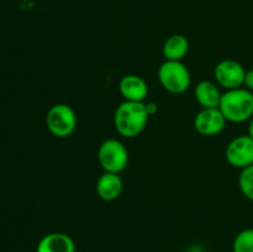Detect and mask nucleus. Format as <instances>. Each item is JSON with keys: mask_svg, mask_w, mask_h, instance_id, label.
<instances>
[{"mask_svg": "<svg viewBox=\"0 0 253 252\" xmlns=\"http://www.w3.org/2000/svg\"><path fill=\"white\" fill-rule=\"evenodd\" d=\"M239 187L242 195L253 202V165L241 169L239 177Z\"/></svg>", "mask_w": 253, "mask_h": 252, "instance_id": "15", "label": "nucleus"}, {"mask_svg": "<svg viewBox=\"0 0 253 252\" xmlns=\"http://www.w3.org/2000/svg\"><path fill=\"white\" fill-rule=\"evenodd\" d=\"M195 99L202 108H219L221 93L214 82L202 81L195 86Z\"/></svg>", "mask_w": 253, "mask_h": 252, "instance_id": "12", "label": "nucleus"}, {"mask_svg": "<svg viewBox=\"0 0 253 252\" xmlns=\"http://www.w3.org/2000/svg\"><path fill=\"white\" fill-rule=\"evenodd\" d=\"M146 103L124 100L114 114V126L121 136L126 138L137 137L148 123Z\"/></svg>", "mask_w": 253, "mask_h": 252, "instance_id": "1", "label": "nucleus"}, {"mask_svg": "<svg viewBox=\"0 0 253 252\" xmlns=\"http://www.w3.org/2000/svg\"><path fill=\"white\" fill-rule=\"evenodd\" d=\"M119 91L124 100L143 103L148 94V85L142 77L137 74H126L119 83Z\"/></svg>", "mask_w": 253, "mask_h": 252, "instance_id": "9", "label": "nucleus"}, {"mask_svg": "<svg viewBox=\"0 0 253 252\" xmlns=\"http://www.w3.org/2000/svg\"><path fill=\"white\" fill-rule=\"evenodd\" d=\"M158 81L172 94H183L189 89L192 77L182 61H165L158 68Z\"/></svg>", "mask_w": 253, "mask_h": 252, "instance_id": "3", "label": "nucleus"}, {"mask_svg": "<svg viewBox=\"0 0 253 252\" xmlns=\"http://www.w3.org/2000/svg\"><path fill=\"white\" fill-rule=\"evenodd\" d=\"M247 135L250 136V137H252L253 138V118L251 119V120H250V123H249V127H247Z\"/></svg>", "mask_w": 253, "mask_h": 252, "instance_id": "18", "label": "nucleus"}, {"mask_svg": "<svg viewBox=\"0 0 253 252\" xmlns=\"http://www.w3.org/2000/svg\"><path fill=\"white\" fill-rule=\"evenodd\" d=\"M98 161L104 172L120 174L128 165L127 148L121 141L108 138L99 146Z\"/></svg>", "mask_w": 253, "mask_h": 252, "instance_id": "4", "label": "nucleus"}, {"mask_svg": "<svg viewBox=\"0 0 253 252\" xmlns=\"http://www.w3.org/2000/svg\"><path fill=\"white\" fill-rule=\"evenodd\" d=\"M36 252H76V244L64 232H51L40 240Z\"/></svg>", "mask_w": 253, "mask_h": 252, "instance_id": "10", "label": "nucleus"}, {"mask_svg": "<svg viewBox=\"0 0 253 252\" xmlns=\"http://www.w3.org/2000/svg\"><path fill=\"white\" fill-rule=\"evenodd\" d=\"M244 85H245V88H246V89H249V90L253 91V68L246 72Z\"/></svg>", "mask_w": 253, "mask_h": 252, "instance_id": "16", "label": "nucleus"}, {"mask_svg": "<svg viewBox=\"0 0 253 252\" xmlns=\"http://www.w3.org/2000/svg\"><path fill=\"white\" fill-rule=\"evenodd\" d=\"M232 252H253V229H244L232 242Z\"/></svg>", "mask_w": 253, "mask_h": 252, "instance_id": "14", "label": "nucleus"}, {"mask_svg": "<svg viewBox=\"0 0 253 252\" xmlns=\"http://www.w3.org/2000/svg\"><path fill=\"white\" fill-rule=\"evenodd\" d=\"M146 110H147L148 115H153V114H156L158 111L157 104L153 103V101H147V103H146Z\"/></svg>", "mask_w": 253, "mask_h": 252, "instance_id": "17", "label": "nucleus"}, {"mask_svg": "<svg viewBox=\"0 0 253 252\" xmlns=\"http://www.w3.org/2000/svg\"><path fill=\"white\" fill-rule=\"evenodd\" d=\"M225 157L232 167L240 169L253 165V138L249 135L235 137L226 146Z\"/></svg>", "mask_w": 253, "mask_h": 252, "instance_id": "7", "label": "nucleus"}, {"mask_svg": "<svg viewBox=\"0 0 253 252\" xmlns=\"http://www.w3.org/2000/svg\"><path fill=\"white\" fill-rule=\"evenodd\" d=\"M189 51V41L180 34L172 35L165 41L162 53L166 61H182Z\"/></svg>", "mask_w": 253, "mask_h": 252, "instance_id": "13", "label": "nucleus"}, {"mask_svg": "<svg viewBox=\"0 0 253 252\" xmlns=\"http://www.w3.org/2000/svg\"><path fill=\"white\" fill-rule=\"evenodd\" d=\"M219 109L230 123L241 124L253 118V91L236 88L221 94Z\"/></svg>", "mask_w": 253, "mask_h": 252, "instance_id": "2", "label": "nucleus"}, {"mask_svg": "<svg viewBox=\"0 0 253 252\" xmlns=\"http://www.w3.org/2000/svg\"><path fill=\"white\" fill-rule=\"evenodd\" d=\"M46 125L49 132L56 137H68L77 127L76 111L68 104H54L47 111Z\"/></svg>", "mask_w": 253, "mask_h": 252, "instance_id": "5", "label": "nucleus"}, {"mask_svg": "<svg viewBox=\"0 0 253 252\" xmlns=\"http://www.w3.org/2000/svg\"><path fill=\"white\" fill-rule=\"evenodd\" d=\"M227 120L219 108H203L194 118V128L203 136L219 135Z\"/></svg>", "mask_w": 253, "mask_h": 252, "instance_id": "8", "label": "nucleus"}, {"mask_svg": "<svg viewBox=\"0 0 253 252\" xmlns=\"http://www.w3.org/2000/svg\"><path fill=\"white\" fill-rule=\"evenodd\" d=\"M245 76H246V71L244 66L235 59H222L214 69L216 84L226 90L241 88L244 85Z\"/></svg>", "mask_w": 253, "mask_h": 252, "instance_id": "6", "label": "nucleus"}, {"mask_svg": "<svg viewBox=\"0 0 253 252\" xmlns=\"http://www.w3.org/2000/svg\"><path fill=\"white\" fill-rule=\"evenodd\" d=\"M123 178L118 173L104 172L96 182V193L105 202L116 200L123 193Z\"/></svg>", "mask_w": 253, "mask_h": 252, "instance_id": "11", "label": "nucleus"}]
</instances>
